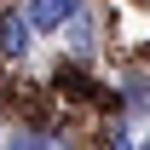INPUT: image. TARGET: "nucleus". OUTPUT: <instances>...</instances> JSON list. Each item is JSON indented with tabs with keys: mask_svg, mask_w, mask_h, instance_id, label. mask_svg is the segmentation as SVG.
I'll list each match as a JSON object with an SVG mask.
<instances>
[{
	"mask_svg": "<svg viewBox=\"0 0 150 150\" xmlns=\"http://www.w3.org/2000/svg\"><path fill=\"white\" fill-rule=\"evenodd\" d=\"M23 46H29V35H23V18H6V23H0V52H12V58H18Z\"/></svg>",
	"mask_w": 150,
	"mask_h": 150,
	"instance_id": "f03ea898",
	"label": "nucleus"
},
{
	"mask_svg": "<svg viewBox=\"0 0 150 150\" xmlns=\"http://www.w3.org/2000/svg\"><path fill=\"white\" fill-rule=\"evenodd\" d=\"M12 150H64V139L58 133H23V139H12Z\"/></svg>",
	"mask_w": 150,
	"mask_h": 150,
	"instance_id": "7ed1b4c3",
	"label": "nucleus"
},
{
	"mask_svg": "<svg viewBox=\"0 0 150 150\" xmlns=\"http://www.w3.org/2000/svg\"><path fill=\"white\" fill-rule=\"evenodd\" d=\"M69 18H75V0H35L29 6V23H40V29H58Z\"/></svg>",
	"mask_w": 150,
	"mask_h": 150,
	"instance_id": "f257e3e1",
	"label": "nucleus"
},
{
	"mask_svg": "<svg viewBox=\"0 0 150 150\" xmlns=\"http://www.w3.org/2000/svg\"><path fill=\"white\" fill-rule=\"evenodd\" d=\"M139 150H150V139H144V144H139Z\"/></svg>",
	"mask_w": 150,
	"mask_h": 150,
	"instance_id": "20e7f679",
	"label": "nucleus"
}]
</instances>
